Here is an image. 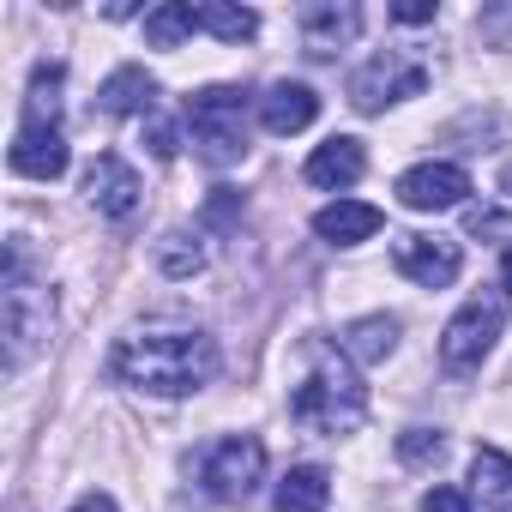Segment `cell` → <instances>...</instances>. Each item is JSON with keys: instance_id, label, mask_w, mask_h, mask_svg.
Returning a JSON list of instances; mask_svg holds the SVG:
<instances>
[{"instance_id": "1", "label": "cell", "mask_w": 512, "mask_h": 512, "mask_svg": "<svg viewBox=\"0 0 512 512\" xmlns=\"http://www.w3.org/2000/svg\"><path fill=\"white\" fill-rule=\"evenodd\" d=\"M109 374L157 398H187L217 374V344L205 332H133L115 344Z\"/></svg>"}, {"instance_id": "2", "label": "cell", "mask_w": 512, "mask_h": 512, "mask_svg": "<svg viewBox=\"0 0 512 512\" xmlns=\"http://www.w3.org/2000/svg\"><path fill=\"white\" fill-rule=\"evenodd\" d=\"M290 416H296L302 428H314V434H356L362 416H368V392H362L356 368H350L338 350L314 344V374L296 386Z\"/></svg>"}, {"instance_id": "3", "label": "cell", "mask_w": 512, "mask_h": 512, "mask_svg": "<svg viewBox=\"0 0 512 512\" xmlns=\"http://www.w3.org/2000/svg\"><path fill=\"white\" fill-rule=\"evenodd\" d=\"M0 308H7V368H25L31 350L49 338V290L31 278V253L25 241L7 247V278H0Z\"/></svg>"}, {"instance_id": "4", "label": "cell", "mask_w": 512, "mask_h": 512, "mask_svg": "<svg viewBox=\"0 0 512 512\" xmlns=\"http://www.w3.org/2000/svg\"><path fill=\"white\" fill-rule=\"evenodd\" d=\"M187 127H193V145L211 169L241 163V151H247V91H235V85L193 91L187 97Z\"/></svg>"}, {"instance_id": "5", "label": "cell", "mask_w": 512, "mask_h": 512, "mask_svg": "<svg viewBox=\"0 0 512 512\" xmlns=\"http://www.w3.org/2000/svg\"><path fill=\"white\" fill-rule=\"evenodd\" d=\"M506 314H512V296H506V290L470 296V302H464V308L446 320V332H440V362H446L452 374H470V368H482V356L494 350V338H500Z\"/></svg>"}, {"instance_id": "6", "label": "cell", "mask_w": 512, "mask_h": 512, "mask_svg": "<svg viewBox=\"0 0 512 512\" xmlns=\"http://www.w3.org/2000/svg\"><path fill=\"white\" fill-rule=\"evenodd\" d=\"M422 85H428V73L410 61V55H398V49H386V55H374L356 79H350V103L362 109V115H380L386 103H404V97H422Z\"/></svg>"}, {"instance_id": "7", "label": "cell", "mask_w": 512, "mask_h": 512, "mask_svg": "<svg viewBox=\"0 0 512 512\" xmlns=\"http://www.w3.org/2000/svg\"><path fill=\"white\" fill-rule=\"evenodd\" d=\"M260 476H266V446L253 434H229L205 458V488L217 500H247L253 488H260Z\"/></svg>"}, {"instance_id": "8", "label": "cell", "mask_w": 512, "mask_h": 512, "mask_svg": "<svg viewBox=\"0 0 512 512\" xmlns=\"http://www.w3.org/2000/svg\"><path fill=\"white\" fill-rule=\"evenodd\" d=\"M392 266H398L410 284H422V290H446V284H458V272H464V253H458V241H446V235H398V241H392Z\"/></svg>"}, {"instance_id": "9", "label": "cell", "mask_w": 512, "mask_h": 512, "mask_svg": "<svg viewBox=\"0 0 512 512\" xmlns=\"http://www.w3.org/2000/svg\"><path fill=\"white\" fill-rule=\"evenodd\" d=\"M464 193H470V175L458 163H416L398 175V199L410 211H452L464 205Z\"/></svg>"}, {"instance_id": "10", "label": "cell", "mask_w": 512, "mask_h": 512, "mask_svg": "<svg viewBox=\"0 0 512 512\" xmlns=\"http://www.w3.org/2000/svg\"><path fill=\"white\" fill-rule=\"evenodd\" d=\"M85 199L103 211V217H133L139 211V175L121 163V157H97L85 169Z\"/></svg>"}, {"instance_id": "11", "label": "cell", "mask_w": 512, "mask_h": 512, "mask_svg": "<svg viewBox=\"0 0 512 512\" xmlns=\"http://www.w3.org/2000/svg\"><path fill=\"white\" fill-rule=\"evenodd\" d=\"M314 115H320V97H314L308 85H296V79H278V85L260 97V121H266V133H278V139L314 127Z\"/></svg>"}, {"instance_id": "12", "label": "cell", "mask_w": 512, "mask_h": 512, "mask_svg": "<svg viewBox=\"0 0 512 512\" xmlns=\"http://www.w3.org/2000/svg\"><path fill=\"white\" fill-rule=\"evenodd\" d=\"M13 169L31 175V181L67 175V139H61V127H19V139H13Z\"/></svg>"}, {"instance_id": "13", "label": "cell", "mask_w": 512, "mask_h": 512, "mask_svg": "<svg viewBox=\"0 0 512 512\" xmlns=\"http://www.w3.org/2000/svg\"><path fill=\"white\" fill-rule=\"evenodd\" d=\"M362 169H368V151H362V139H326L314 157H308V181L314 187H356L362 181Z\"/></svg>"}, {"instance_id": "14", "label": "cell", "mask_w": 512, "mask_h": 512, "mask_svg": "<svg viewBox=\"0 0 512 512\" xmlns=\"http://www.w3.org/2000/svg\"><path fill=\"white\" fill-rule=\"evenodd\" d=\"M362 31V13L356 7H308L302 13V43H308V55H338L350 37Z\"/></svg>"}, {"instance_id": "15", "label": "cell", "mask_w": 512, "mask_h": 512, "mask_svg": "<svg viewBox=\"0 0 512 512\" xmlns=\"http://www.w3.org/2000/svg\"><path fill=\"white\" fill-rule=\"evenodd\" d=\"M314 229H320L332 247H356V241H368V235L380 229V211L362 205V199H338V205H326V211L314 217Z\"/></svg>"}, {"instance_id": "16", "label": "cell", "mask_w": 512, "mask_h": 512, "mask_svg": "<svg viewBox=\"0 0 512 512\" xmlns=\"http://www.w3.org/2000/svg\"><path fill=\"white\" fill-rule=\"evenodd\" d=\"M470 488L488 512H512V458L494 452V446H476L470 458Z\"/></svg>"}, {"instance_id": "17", "label": "cell", "mask_w": 512, "mask_h": 512, "mask_svg": "<svg viewBox=\"0 0 512 512\" xmlns=\"http://www.w3.org/2000/svg\"><path fill=\"white\" fill-rule=\"evenodd\" d=\"M97 103H103L109 115H145V109L157 103V79H151L145 67H121V73H109V79H103Z\"/></svg>"}, {"instance_id": "18", "label": "cell", "mask_w": 512, "mask_h": 512, "mask_svg": "<svg viewBox=\"0 0 512 512\" xmlns=\"http://www.w3.org/2000/svg\"><path fill=\"white\" fill-rule=\"evenodd\" d=\"M326 500H332V476L320 464H296L278 482V512H326Z\"/></svg>"}, {"instance_id": "19", "label": "cell", "mask_w": 512, "mask_h": 512, "mask_svg": "<svg viewBox=\"0 0 512 512\" xmlns=\"http://www.w3.org/2000/svg\"><path fill=\"white\" fill-rule=\"evenodd\" d=\"M392 344H398V320L392 314H368V320H356L344 332V356L350 362H386Z\"/></svg>"}, {"instance_id": "20", "label": "cell", "mask_w": 512, "mask_h": 512, "mask_svg": "<svg viewBox=\"0 0 512 512\" xmlns=\"http://www.w3.org/2000/svg\"><path fill=\"white\" fill-rule=\"evenodd\" d=\"M193 31H199V13L187 7V0H163L157 13H145V43L151 49H181Z\"/></svg>"}, {"instance_id": "21", "label": "cell", "mask_w": 512, "mask_h": 512, "mask_svg": "<svg viewBox=\"0 0 512 512\" xmlns=\"http://www.w3.org/2000/svg\"><path fill=\"white\" fill-rule=\"evenodd\" d=\"M61 85H67V73H61L55 61H37L31 97H25V127H55V115H61Z\"/></svg>"}, {"instance_id": "22", "label": "cell", "mask_w": 512, "mask_h": 512, "mask_svg": "<svg viewBox=\"0 0 512 512\" xmlns=\"http://www.w3.org/2000/svg\"><path fill=\"white\" fill-rule=\"evenodd\" d=\"M193 13H199V25H205L211 37H223V43L260 37V13H253V7H217V0H205V7H193Z\"/></svg>"}, {"instance_id": "23", "label": "cell", "mask_w": 512, "mask_h": 512, "mask_svg": "<svg viewBox=\"0 0 512 512\" xmlns=\"http://www.w3.org/2000/svg\"><path fill=\"white\" fill-rule=\"evenodd\" d=\"M157 266H163L169 278H193V272H205V253H199V241H193V235H181V229H175V235H163V241H157Z\"/></svg>"}, {"instance_id": "24", "label": "cell", "mask_w": 512, "mask_h": 512, "mask_svg": "<svg viewBox=\"0 0 512 512\" xmlns=\"http://www.w3.org/2000/svg\"><path fill=\"white\" fill-rule=\"evenodd\" d=\"M398 458L404 464H440L446 458V434L440 428H404L398 434Z\"/></svg>"}, {"instance_id": "25", "label": "cell", "mask_w": 512, "mask_h": 512, "mask_svg": "<svg viewBox=\"0 0 512 512\" xmlns=\"http://www.w3.org/2000/svg\"><path fill=\"white\" fill-rule=\"evenodd\" d=\"M235 217H241V193H235V187H217V193H211V205H205V223L229 229Z\"/></svg>"}, {"instance_id": "26", "label": "cell", "mask_w": 512, "mask_h": 512, "mask_svg": "<svg viewBox=\"0 0 512 512\" xmlns=\"http://www.w3.org/2000/svg\"><path fill=\"white\" fill-rule=\"evenodd\" d=\"M145 145H151L157 163H169V157H175V127H169V121H151V127H145Z\"/></svg>"}, {"instance_id": "27", "label": "cell", "mask_w": 512, "mask_h": 512, "mask_svg": "<svg viewBox=\"0 0 512 512\" xmlns=\"http://www.w3.org/2000/svg\"><path fill=\"white\" fill-rule=\"evenodd\" d=\"M464 229H470V235H494V229H506V211H488V205H470V211H464Z\"/></svg>"}, {"instance_id": "28", "label": "cell", "mask_w": 512, "mask_h": 512, "mask_svg": "<svg viewBox=\"0 0 512 512\" xmlns=\"http://www.w3.org/2000/svg\"><path fill=\"white\" fill-rule=\"evenodd\" d=\"M422 512H470V500L458 488H428L422 494Z\"/></svg>"}, {"instance_id": "29", "label": "cell", "mask_w": 512, "mask_h": 512, "mask_svg": "<svg viewBox=\"0 0 512 512\" xmlns=\"http://www.w3.org/2000/svg\"><path fill=\"white\" fill-rule=\"evenodd\" d=\"M392 19H398V25H428V19H434V7H428V0H398Z\"/></svg>"}, {"instance_id": "30", "label": "cell", "mask_w": 512, "mask_h": 512, "mask_svg": "<svg viewBox=\"0 0 512 512\" xmlns=\"http://www.w3.org/2000/svg\"><path fill=\"white\" fill-rule=\"evenodd\" d=\"M73 512H115V500L91 488V494H79V500H73Z\"/></svg>"}, {"instance_id": "31", "label": "cell", "mask_w": 512, "mask_h": 512, "mask_svg": "<svg viewBox=\"0 0 512 512\" xmlns=\"http://www.w3.org/2000/svg\"><path fill=\"white\" fill-rule=\"evenodd\" d=\"M500 278H506V290H512V247H506V260H500Z\"/></svg>"}, {"instance_id": "32", "label": "cell", "mask_w": 512, "mask_h": 512, "mask_svg": "<svg viewBox=\"0 0 512 512\" xmlns=\"http://www.w3.org/2000/svg\"><path fill=\"white\" fill-rule=\"evenodd\" d=\"M500 193H506V199H512V163H506V169H500Z\"/></svg>"}]
</instances>
